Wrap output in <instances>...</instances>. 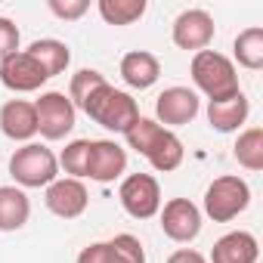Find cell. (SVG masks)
<instances>
[{
	"label": "cell",
	"mask_w": 263,
	"mask_h": 263,
	"mask_svg": "<svg viewBox=\"0 0 263 263\" xmlns=\"http://www.w3.org/2000/svg\"><path fill=\"white\" fill-rule=\"evenodd\" d=\"M19 41H22V34H19L16 22L0 16V62L10 59L13 53H19Z\"/></svg>",
	"instance_id": "obj_26"
},
{
	"label": "cell",
	"mask_w": 263,
	"mask_h": 263,
	"mask_svg": "<svg viewBox=\"0 0 263 263\" xmlns=\"http://www.w3.org/2000/svg\"><path fill=\"white\" fill-rule=\"evenodd\" d=\"M257 257H260L257 238L245 229H235V232H226L214 241L208 263H257Z\"/></svg>",
	"instance_id": "obj_17"
},
{
	"label": "cell",
	"mask_w": 263,
	"mask_h": 263,
	"mask_svg": "<svg viewBox=\"0 0 263 263\" xmlns=\"http://www.w3.org/2000/svg\"><path fill=\"white\" fill-rule=\"evenodd\" d=\"M167 263H208V257L198 254L195 248H180V251H174L167 257Z\"/></svg>",
	"instance_id": "obj_28"
},
{
	"label": "cell",
	"mask_w": 263,
	"mask_h": 263,
	"mask_svg": "<svg viewBox=\"0 0 263 263\" xmlns=\"http://www.w3.org/2000/svg\"><path fill=\"white\" fill-rule=\"evenodd\" d=\"M217 34V25H214V16L208 10H183L174 25H171V37L180 50H192V53H201L211 47Z\"/></svg>",
	"instance_id": "obj_9"
},
{
	"label": "cell",
	"mask_w": 263,
	"mask_h": 263,
	"mask_svg": "<svg viewBox=\"0 0 263 263\" xmlns=\"http://www.w3.org/2000/svg\"><path fill=\"white\" fill-rule=\"evenodd\" d=\"M25 53H28L31 59H37V65L47 71V78L62 74V71L68 68V62H71V50H68V44H62V41H56V37L34 41Z\"/></svg>",
	"instance_id": "obj_20"
},
{
	"label": "cell",
	"mask_w": 263,
	"mask_h": 263,
	"mask_svg": "<svg viewBox=\"0 0 263 263\" xmlns=\"http://www.w3.org/2000/svg\"><path fill=\"white\" fill-rule=\"evenodd\" d=\"M118 198L134 220H152L161 211V186L152 174H127L118 186Z\"/></svg>",
	"instance_id": "obj_7"
},
{
	"label": "cell",
	"mask_w": 263,
	"mask_h": 263,
	"mask_svg": "<svg viewBox=\"0 0 263 263\" xmlns=\"http://www.w3.org/2000/svg\"><path fill=\"white\" fill-rule=\"evenodd\" d=\"M78 263H146L143 241L130 232H121L108 241H93L78 254Z\"/></svg>",
	"instance_id": "obj_10"
},
{
	"label": "cell",
	"mask_w": 263,
	"mask_h": 263,
	"mask_svg": "<svg viewBox=\"0 0 263 263\" xmlns=\"http://www.w3.org/2000/svg\"><path fill=\"white\" fill-rule=\"evenodd\" d=\"M127 171V149L115 140H90L87 152V180L93 183H115Z\"/></svg>",
	"instance_id": "obj_12"
},
{
	"label": "cell",
	"mask_w": 263,
	"mask_h": 263,
	"mask_svg": "<svg viewBox=\"0 0 263 263\" xmlns=\"http://www.w3.org/2000/svg\"><path fill=\"white\" fill-rule=\"evenodd\" d=\"M251 204V186L235 177V174H226V177H217L208 189H204V204H201V217L214 220V223H229L235 220L238 214H245Z\"/></svg>",
	"instance_id": "obj_5"
},
{
	"label": "cell",
	"mask_w": 263,
	"mask_h": 263,
	"mask_svg": "<svg viewBox=\"0 0 263 263\" xmlns=\"http://www.w3.org/2000/svg\"><path fill=\"white\" fill-rule=\"evenodd\" d=\"M124 137H127V146L134 152H140L158 174L177 171L183 164V158H186V149H183L180 137L174 134V130L161 127L158 121H152V118L140 115V121L130 127Z\"/></svg>",
	"instance_id": "obj_1"
},
{
	"label": "cell",
	"mask_w": 263,
	"mask_h": 263,
	"mask_svg": "<svg viewBox=\"0 0 263 263\" xmlns=\"http://www.w3.org/2000/svg\"><path fill=\"white\" fill-rule=\"evenodd\" d=\"M102 81H105V74L96 71V68H81V71H74V74H71V84H68V99H71V105L81 108V102L90 96V90H96Z\"/></svg>",
	"instance_id": "obj_25"
},
{
	"label": "cell",
	"mask_w": 263,
	"mask_h": 263,
	"mask_svg": "<svg viewBox=\"0 0 263 263\" xmlns=\"http://www.w3.org/2000/svg\"><path fill=\"white\" fill-rule=\"evenodd\" d=\"M31 201L19 186H0V232H16L28 223Z\"/></svg>",
	"instance_id": "obj_19"
},
{
	"label": "cell",
	"mask_w": 263,
	"mask_h": 263,
	"mask_svg": "<svg viewBox=\"0 0 263 263\" xmlns=\"http://www.w3.org/2000/svg\"><path fill=\"white\" fill-rule=\"evenodd\" d=\"M87 10H90V0H50V13L65 19V22L81 19Z\"/></svg>",
	"instance_id": "obj_27"
},
{
	"label": "cell",
	"mask_w": 263,
	"mask_h": 263,
	"mask_svg": "<svg viewBox=\"0 0 263 263\" xmlns=\"http://www.w3.org/2000/svg\"><path fill=\"white\" fill-rule=\"evenodd\" d=\"M161 214V232L177 241V245H189L198 238L201 232V208L189 198H171L164 201V208L158 211Z\"/></svg>",
	"instance_id": "obj_8"
},
{
	"label": "cell",
	"mask_w": 263,
	"mask_h": 263,
	"mask_svg": "<svg viewBox=\"0 0 263 263\" xmlns=\"http://www.w3.org/2000/svg\"><path fill=\"white\" fill-rule=\"evenodd\" d=\"M87 152H90V140H71L59 155V167L71 180H87Z\"/></svg>",
	"instance_id": "obj_24"
},
{
	"label": "cell",
	"mask_w": 263,
	"mask_h": 263,
	"mask_svg": "<svg viewBox=\"0 0 263 263\" xmlns=\"http://www.w3.org/2000/svg\"><path fill=\"white\" fill-rule=\"evenodd\" d=\"M44 204L50 214L62 217V220H78L87 204H90V192L84 186V180H71V177H59L47 186L44 192Z\"/></svg>",
	"instance_id": "obj_11"
},
{
	"label": "cell",
	"mask_w": 263,
	"mask_h": 263,
	"mask_svg": "<svg viewBox=\"0 0 263 263\" xmlns=\"http://www.w3.org/2000/svg\"><path fill=\"white\" fill-rule=\"evenodd\" d=\"M47 71L37 65V59H31L25 50L13 53L10 59L0 62V84L13 93H34L47 84Z\"/></svg>",
	"instance_id": "obj_14"
},
{
	"label": "cell",
	"mask_w": 263,
	"mask_h": 263,
	"mask_svg": "<svg viewBox=\"0 0 263 263\" xmlns=\"http://www.w3.org/2000/svg\"><path fill=\"white\" fill-rule=\"evenodd\" d=\"M0 134L13 143H31L37 137V115L34 102L28 99H10L0 105Z\"/></svg>",
	"instance_id": "obj_15"
},
{
	"label": "cell",
	"mask_w": 263,
	"mask_h": 263,
	"mask_svg": "<svg viewBox=\"0 0 263 263\" xmlns=\"http://www.w3.org/2000/svg\"><path fill=\"white\" fill-rule=\"evenodd\" d=\"M201 111V99L195 90L189 87H167L158 99H155V115L161 127H183L189 121H195V115Z\"/></svg>",
	"instance_id": "obj_13"
},
{
	"label": "cell",
	"mask_w": 263,
	"mask_h": 263,
	"mask_svg": "<svg viewBox=\"0 0 263 263\" xmlns=\"http://www.w3.org/2000/svg\"><path fill=\"white\" fill-rule=\"evenodd\" d=\"M34 115H37V134L44 140H65L74 124H78V108L62 90H47L41 99H34Z\"/></svg>",
	"instance_id": "obj_6"
},
{
	"label": "cell",
	"mask_w": 263,
	"mask_h": 263,
	"mask_svg": "<svg viewBox=\"0 0 263 263\" xmlns=\"http://www.w3.org/2000/svg\"><path fill=\"white\" fill-rule=\"evenodd\" d=\"M96 10L105 25H134L137 19L146 16L149 4L146 0H99Z\"/></svg>",
	"instance_id": "obj_23"
},
{
	"label": "cell",
	"mask_w": 263,
	"mask_h": 263,
	"mask_svg": "<svg viewBox=\"0 0 263 263\" xmlns=\"http://www.w3.org/2000/svg\"><path fill=\"white\" fill-rule=\"evenodd\" d=\"M192 84L211 99V102H220V99H232L241 93L238 87V71L232 65L229 56L217 53V50H201L192 56Z\"/></svg>",
	"instance_id": "obj_3"
},
{
	"label": "cell",
	"mask_w": 263,
	"mask_h": 263,
	"mask_svg": "<svg viewBox=\"0 0 263 263\" xmlns=\"http://www.w3.org/2000/svg\"><path fill=\"white\" fill-rule=\"evenodd\" d=\"M232 53L235 62L248 71H260L263 68V28L251 25L245 31H238V37L232 41Z\"/></svg>",
	"instance_id": "obj_21"
},
{
	"label": "cell",
	"mask_w": 263,
	"mask_h": 263,
	"mask_svg": "<svg viewBox=\"0 0 263 263\" xmlns=\"http://www.w3.org/2000/svg\"><path fill=\"white\" fill-rule=\"evenodd\" d=\"M251 115V102L245 93L232 96V99H220V102H208V124L217 134H235V130L248 121Z\"/></svg>",
	"instance_id": "obj_18"
},
{
	"label": "cell",
	"mask_w": 263,
	"mask_h": 263,
	"mask_svg": "<svg viewBox=\"0 0 263 263\" xmlns=\"http://www.w3.org/2000/svg\"><path fill=\"white\" fill-rule=\"evenodd\" d=\"M235 161L245 167V171H263V127H248L238 134L235 140V149H232Z\"/></svg>",
	"instance_id": "obj_22"
},
{
	"label": "cell",
	"mask_w": 263,
	"mask_h": 263,
	"mask_svg": "<svg viewBox=\"0 0 263 263\" xmlns=\"http://www.w3.org/2000/svg\"><path fill=\"white\" fill-rule=\"evenodd\" d=\"M81 111L90 121H96L99 127L111 130V134H127V130L140 121L137 99L124 90H115L108 81H102L96 90H90V96L81 102Z\"/></svg>",
	"instance_id": "obj_2"
},
{
	"label": "cell",
	"mask_w": 263,
	"mask_h": 263,
	"mask_svg": "<svg viewBox=\"0 0 263 263\" xmlns=\"http://www.w3.org/2000/svg\"><path fill=\"white\" fill-rule=\"evenodd\" d=\"M10 177L19 189H47L59 180V158L44 143H25L10 155Z\"/></svg>",
	"instance_id": "obj_4"
},
{
	"label": "cell",
	"mask_w": 263,
	"mask_h": 263,
	"mask_svg": "<svg viewBox=\"0 0 263 263\" xmlns=\"http://www.w3.org/2000/svg\"><path fill=\"white\" fill-rule=\"evenodd\" d=\"M118 71H121V81H124L130 90H149V87H155L158 78H161V62H158V56L149 53V50H130V53L121 56Z\"/></svg>",
	"instance_id": "obj_16"
}]
</instances>
